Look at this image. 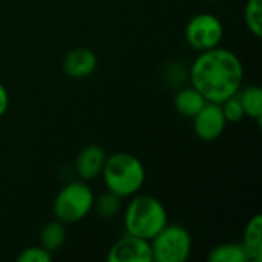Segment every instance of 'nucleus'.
Instances as JSON below:
<instances>
[{
    "instance_id": "7ed1b4c3",
    "label": "nucleus",
    "mask_w": 262,
    "mask_h": 262,
    "mask_svg": "<svg viewBox=\"0 0 262 262\" xmlns=\"http://www.w3.org/2000/svg\"><path fill=\"white\" fill-rule=\"evenodd\" d=\"M167 224L164 204L152 195H134L124 212L126 233L150 241Z\"/></svg>"
},
{
    "instance_id": "dca6fc26",
    "label": "nucleus",
    "mask_w": 262,
    "mask_h": 262,
    "mask_svg": "<svg viewBox=\"0 0 262 262\" xmlns=\"http://www.w3.org/2000/svg\"><path fill=\"white\" fill-rule=\"evenodd\" d=\"M92 209H95V212H97V215L100 218L111 220V218H114L120 212V209H121V198L107 190L106 193H103V195H100L98 198L94 200V207Z\"/></svg>"
},
{
    "instance_id": "9d476101",
    "label": "nucleus",
    "mask_w": 262,
    "mask_h": 262,
    "mask_svg": "<svg viewBox=\"0 0 262 262\" xmlns=\"http://www.w3.org/2000/svg\"><path fill=\"white\" fill-rule=\"evenodd\" d=\"M106 152L101 146L89 144L78 154L75 160V170L81 181H92L101 175L103 166L106 163Z\"/></svg>"
},
{
    "instance_id": "f8f14e48",
    "label": "nucleus",
    "mask_w": 262,
    "mask_h": 262,
    "mask_svg": "<svg viewBox=\"0 0 262 262\" xmlns=\"http://www.w3.org/2000/svg\"><path fill=\"white\" fill-rule=\"evenodd\" d=\"M206 103L207 100L193 86L181 88L173 98L175 109L186 118H193Z\"/></svg>"
},
{
    "instance_id": "1a4fd4ad",
    "label": "nucleus",
    "mask_w": 262,
    "mask_h": 262,
    "mask_svg": "<svg viewBox=\"0 0 262 262\" xmlns=\"http://www.w3.org/2000/svg\"><path fill=\"white\" fill-rule=\"evenodd\" d=\"M98 58L89 48H75L69 51L63 58V71L74 80H81L92 75L97 69Z\"/></svg>"
},
{
    "instance_id": "423d86ee",
    "label": "nucleus",
    "mask_w": 262,
    "mask_h": 262,
    "mask_svg": "<svg viewBox=\"0 0 262 262\" xmlns=\"http://www.w3.org/2000/svg\"><path fill=\"white\" fill-rule=\"evenodd\" d=\"M184 35L189 46L198 52H203L220 46L224 37V26L216 15L201 12L189 20Z\"/></svg>"
},
{
    "instance_id": "f03ea898",
    "label": "nucleus",
    "mask_w": 262,
    "mask_h": 262,
    "mask_svg": "<svg viewBox=\"0 0 262 262\" xmlns=\"http://www.w3.org/2000/svg\"><path fill=\"white\" fill-rule=\"evenodd\" d=\"M101 175L107 190L120 198H129L138 193L146 180L143 163L127 152H117L107 157Z\"/></svg>"
},
{
    "instance_id": "aec40b11",
    "label": "nucleus",
    "mask_w": 262,
    "mask_h": 262,
    "mask_svg": "<svg viewBox=\"0 0 262 262\" xmlns=\"http://www.w3.org/2000/svg\"><path fill=\"white\" fill-rule=\"evenodd\" d=\"M8 106H9V95L6 88L0 83V118L6 114Z\"/></svg>"
},
{
    "instance_id": "0eeeda50",
    "label": "nucleus",
    "mask_w": 262,
    "mask_h": 262,
    "mask_svg": "<svg viewBox=\"0 0 262 262\" xmlns=\"http://www.w3.org/2000/svg\"><path fill=\"white\" fill-rule=\"evenodd\" d=\"M109 262H152L150 241L126 233L107 252Z\"/></svg>"
},
{
    "instance_id": "9b49d317",
    "label": "nucleus",
    "mask_w": 262,
    "mask_h": 262,
    "mask_svg": "<svg viewBox=\"0 0 262 262\" xmlns=\"http://www.w3.org/2000/svg\"><path fill=\"white\" fill-rule=\"evenodd\" d=\"M247 261L262 262V216L256 213L246 226L241 243Z\"/></svg>"
},
{
    "instance_id": "f3484780",
    "label": "nucleus",
    "mask_w": 262,
    "mask_h": 262,
    "mask_svg": "<svg viewBox=\"0 0 262 262\" xmlns=\"http://www.w3.org/2000/svg\"><path fill=\"white\" fill-rule=\"evenodd\" d=\"M244 21L249 31L261 38L262 35V0H247L244 8Z\"/></svg>"
},
{
    "instance_id": "6ab92c4d",
    "label": "nucleus",
    "mask_w": 262,
    "mask_h": 262,
    "mask_svg": "<svg viewBox=\"0 0 262 262\" xmlns=\"http://www.w3.org/2000/svg\"><path fill=\"white\" fill-rule=\"evenodd\" d=\"M52 259V253L48 252L41 246H32L21 250V253L17 256L18 262H49Z\"/></svg>"
},
{
    "instance_id": "20e7f679",
    "label": "nucleus",
    "mask_w": 262,
    "mask_h": 262,
    "mask_svg": "<svg viewBox=\"0 0 262 262\" xmlns=\"http://www.w3.org/2000/svg\"><path fill=\"white\" fill-rule=\"evenodd\" d=\"M94 192L86 181L66 184L54 200V213L63 224H74L84 220L94 207Z\"/></svg>"
},
{
    "instance_id": "f257e3e1",
    "label": "nucleus",
    "mask_w": 262,
    "mask_h": 262,
    "mask_svg": "<svg viewBox=\"0 0 262 262\" xmlns=\"http://www.w3.org/2000/svg\"><path fill=\"white\" fill-rule=\"evenodd\" d=\"M190 86L207 101L223 103L236 95L243 86L244 66L239 57L223 48L200 52L189 69Z\"/></svg>"
},
{
    "instance_id": "2eb2a0df",
    "label": "nucleus",
    "mask_w": 262,
    "mask_h": 262,
    "mask_svg": "<svg viewBox=\"0 0 262 262\" xmlns=\"http://www.w3.org/2000/svg\"><path fill=\"white\" fill-rule=\"evenodd\" d=\"M207 259L210 262H247V256L241 244L226 243L212 249Z\"/></svg>"
},
{
    "instance_id": "6e6552de",
    "label": "nucleus",
    "mask_w": 262,
    "mask_h": 262,
    "mask_svg": "<svg viewBox=\"0 0 262 262\" xmlns=\"http://www.w3.org/2000/svg\"><path fill=\"white\" fill-rule=\"evenodd\" d=\"M226 118L221 111L220 103L207 101L201 111L193 117V129L200 140L215 141L220 138L226 129Z\"/></svg>"
},
{
    "instance_id": "a211bd4d",
    "label": "nucleus",
    "mask_w": 262,
    "mask_h": 262,
    "mask_svg": "<svg viewBox=\"0 0 262 262\" xmlns=\"http://www.w3.org/2000/svg\"><path fill=\"white\" fill-rule=\"evenodd\" d=\"M221 111H223V115H224L226 121H229V123H238L246 117L238 95H233V97L224 100L221 103Z\"/></svg>"
},
{
    "instance_id": "4468645a",
    "label": "nucleus",
    "mask_w": 262,
    "mask_h": 262,
    "mask_svg": "<svg viewBox=\"0 0 262 262\" xmlns=\"http://www.w3.org/2000/svg\"><path fill=\"white\" fill-rule=\"evenodd\" d=\"M241 91V89H239ZM241 106L244 109L246 117H250L253 120H256L258 123H261L262 118V89L259 86L253 84L246 88L244 91L236 94Z\"/></svg>"
},
{
    "instance_id": "ddd939ff",
    "label": "nucleus",
    "mask_w": 262,
    "mask_h": 262,
    "mask_svg": "<svg viewBox=\"0 0 262 262\" xmlns=\"http://www.w3.org/2000/svg\"><path fill=\"white\" fill-rule=\"evenodd\" d=\"M66 227L61 221H49L40 230V246L54 253L66 243Z\"/></svg>"
},
{
    "instance_id": "39448f33",
    "label": "nucleus",
    "mask_w": 262,
    "mask_h": 262,
    "mask_svg": "<svg viewBox=\"0 0 262 262\" xmlns=\"http://www.w3.org/2000/svg\"><path fill=\"white\" fill-rule=\"evenodd\" d=\"M152 259L155 262H184L192 253V236L178 224H166L152 239Z\"/></svg>"
}]
</instances>
